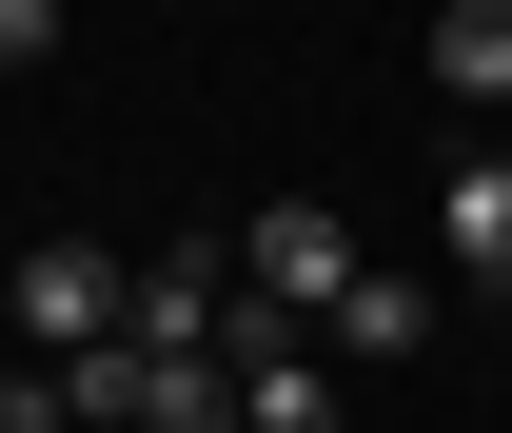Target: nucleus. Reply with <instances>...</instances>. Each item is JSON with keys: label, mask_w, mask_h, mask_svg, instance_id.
Instances as JSON below:
<instances>
[{"label": "nucleus", "mask_w": 512, "mask_h": 433, "mask_svg": "<svg viewBox=\"0 0 512 433\" xmlns=\"http://www.w3.org/2000/svg\"><path fill=\"white\" fill-rule=\"evenodd\" d=\"M138 433H237V355H158L138 374Z\"/></svg>", "instance_id": "nucleus-5"}, {"label": "nucleus", "mask_w": 512, "mask_h": 433, "mask_svg": "<svg viewBox=\"0 0 512 433\" xmlns=\"http://www.w3.org/2000/svg\"><path fill=\"white\" fill-rule=\"evenodd\" d=\"M237 276H256L276 315H296V335H316V315L355 296V217H335V197H276V217L237 237Z\"/></svg>", "instance_id": "nucleus-1"}, {"label": "nucleus", "mask_w": 512, "mask_h": 433, "mask_svg": "<svg viewBox=\"0 0 512 433\" xmlns=\"http://www.w3.org/2000/svg\"><path fill=\"white\" fill-rule=\"evenodd\" d=\"M138 374H158L138 335H79V355H60V414H79V433H138Z\"/></svg>", "instance_id": "nucleus-6"}, {"label": "nucleus", "mask_w": 512, "mask_h": 433, "mask_svg": "<svg viewBox=\"0 0 512 433\" xmlns=\"http://www.w3.org/2000/svg\"><path fill=\"white\" fill-rule=\"evenodd\" d=\"M0 433H79V414H60V374H0Z\"/></svg>", "instance_id": "nucleus-9"}, {"label": "nucleus", "mask_w": 512, "mask_h": 433, "mask_svg": "<svg viewBox=\"0 0 512 433\" xmlns=\"http://www.w3.org/2000/svg\"><path fill=\"white\" fill-rule=\"evenodd\" d=\"M20 60H60V0H0V79Z\"/></svg>", "instance_id": "nucleus-8"}, {"label": "nucleus", "mask_w": 512, "mask_h": 433, "mask_svg": "<svg viewBox=\"0 0 512 433\" xmlns=\"http://www.w3.org/2000/svg\"><path fill=\"white\" fill-rule=\"evenodd\" d=\"M434 99H512V0H434Z\"/></svg>", "instance_id": "nucleus-4"}, {"label": "nucleus", "mask_w": 512, "mask_h": 433, "mask_svg": "<svg viewBox=\"0 0 512 433\" xmlns=\"http://www.w3.org/2000/svg\"><path fill=\"white\" fill-rule=\"evenodd\" d=\"M0 315H20L40 355H79V335H119V315H138V276H119V256H99V237H40V256H20V276H0Z\"/></svg>", "instance_id": "nucleus-2"}, {"label": "nucleus", "mask_w": 512, "mask_h": 433, "mask_svg": "<svg viewBox=\"0 0 512 433\" xmlns=\"http://www.w3.org/2000/svg\"><path fill=\"white\" fill-rule=\"evenodd\" d=\"M453 276H512V158H453Z\"/></svg>", "instance_id": "nucleus-7"}, {"label": "nucleus", "mask_w": 512, "mask_h": 433, "mask_svg": "<svg viewBox=\"0 0 512 433\" xmlns=\"http://www.w3.org/2000/svg\"><path fill=\"white\" fill-rule=\"evenodd\" d=\"M316 335H335V355H355V374H394V355H414V335H434V296H414V276H355V296H335Z\"/></svg>", "instance_id": "nucleus-3"}]
</instances>
